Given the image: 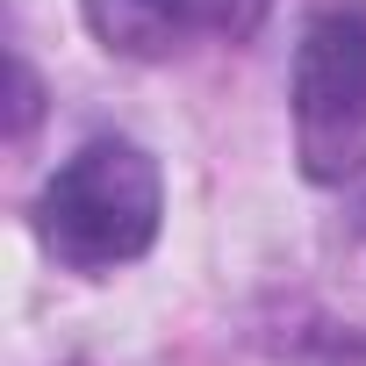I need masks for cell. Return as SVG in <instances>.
<instances>
[{"instance_id": "cell-1", "label": "cell", "mask_w": 366, "mask_h": 366, "mask_svg": "<svg viewBox=\"0 0 366 366\" xmlns=\"http://www.w3.org/2000/svg\"><path fill=\"white\" fill-rule=\"evenodd\" d=\"M165 223V179L144 144L129 137H94L79 144L36 194V244L65 273H122L158 244Z\"/></svg>"}, {"instance_id": "cell-3", "label": "cell", "mask_w": 366, "mask_h": 366, "mask_svg": "<svg viewBox=\"0 0 366 366\" xmlns=\"http://www.w3.org/2000/svg\"><path fill=\"white\" fill-rule=\"evenodd\" d=\"M79 15H86L94 44L129 65H165L187 51L194 29H209L202 0H79Z\"/></svg>"}, {"instance_id": "cell-2", "label": "cell", "mask_w": 366, "mask_h": 366, "mask_svg": "<svg viewBox=\"0 0 366 366\" xmlns=\"http://www.w3.org/2000/svg\"><path fill=\"white\" fill-rule=\"evenodd\" d=\"M295 158L316 187L366 172V8H316L295 44Z\"/></svg>"}, {"instance_id": "cell-5", "label": "cell", "mask_w": 366, "mask_h": 366, "mask_svg": "<svg viewBox=\"0 0 366 366\" xmlns=\"http://www.w3.org/2000/svg\"><path fill=\"white\" fill-rule=\"evenodd\" d=\"M29 122H36V72L15 58V137H22Z\"/></svg>"}, {"instance_id": "cell-4", "label": "cell", "mask_w": 366, "mask_h": 366, "mask_svg": "<svg viewBox=\"0 0 366 366\" xmlns=\"http://www.w3.org/2000/svg\"><path fill=\"white\" fill-rule=\"evenodd\" d=\"M266 8H273V0H202L209 29H230V36H252L266 22Z\"/></svg>"}]
</instances>
